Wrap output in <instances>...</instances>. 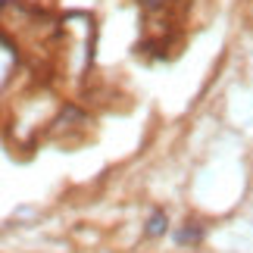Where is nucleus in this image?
Here are the masks:
<instances>
[{
  "label": "nucleus",
  "mask_w": 253,
  "mask_h": 253,
  "mask_svg": "<svg viewBox=\"0 0 253 253\" xmlns=\"http://www.w3.org/2000/svg\"><path fill=\"white\" fill-rule=\"evenodd\" d=\"M175 241H178V244H184V247H188V244L197 247L200 241H203V228L197 225V222H188V225H184L178 235H175Z\"/></svg>",
  "instance_id": "obj_1"
},
{
  "label": "nucleus",
  "mask_w": 253,
  "mask_h": 253,
  "mask_svg": "<svg viewBox=\"0 0 253 253\" xmlns=\"http://www.w3.org/2000/svg\"><path fill=\"white\" fill-rule=\"evenodd\" d=\"M166 225H169L166 216H163V212H153L150 222H147V235H150V238H157V235H163V231H166Z\"/></svg>",
  "instance_id": "obj_2"
}]
</instances>
